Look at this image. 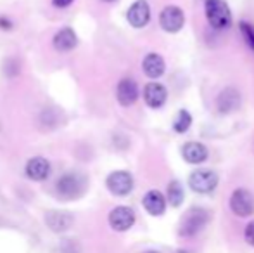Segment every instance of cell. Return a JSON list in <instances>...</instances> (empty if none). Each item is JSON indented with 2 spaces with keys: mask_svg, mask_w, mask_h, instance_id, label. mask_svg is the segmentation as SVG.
I'll return each mask as SVG.
<instances>
[{
  "mask_svg": "<svg viewBox=\"0 0 254 253\" xmlns=\"http://www.w3.org/2000/svg\"><path fill=\"white\" fill-rule=\"evenodd\" d=\"M159 26L166 33H178L185 26V14L178 5H166L159 12Z\"/></svg>",
  "mask_w": 254,
  "mask_h": 253,
  "instance_id": "5",
  "label": "cell"
},
{
  "mask_svg": "<svg viewBox=\"0 0 254 253\" xmlns=\"http://www.w3.org/2000/svg\"><path fill=\"white\" fill-rule=\"evenodd\" d=\"M0 24H2L0 28H3V30H10V28H12V23L7 21L5 17H0Z\"/></svg>",
  "mask_w": 254,
  "mask_h": 253,
  "instance_id": "24",
  "label": "cell"
},
{
  "mask_svg": "<svg viewBox=\"0 0 254 253\" xmlns=\"http://www.w3.org/2000/svg\"><path fill=\"white\" fill-rule=\"evenodd\" d=\"M182 156L187 163L190 165H201L207 160L209 156V151L207 148L202 144V142H197V141H189L182 146Z\"/></svg>",
  "mask_w": 254,
  "mask_h": 253,
  "instance_id": "13",
  "label": "cell"
},
{
  "mask_svg": "<svg viewBox=\"0 0 254 253\" xmlns=\"http://www.w3.org/2000/svg\"><path fill=\"white\" fill-rule=\"evenodd\" d=\"M166 199L168 203H170V206H173V208H178V206L184 203L185 199V189L184 186H182L180 180H171L170 184H168L166 187Z\"/></svg>",
  "mask_w": 254,
  "mask_h": 253,
  "instance_id": "19",
  "label": "cell"
},
{
  "mask_svg": "<svg viewBox=\"0 0 254 253\" xmlns=\"http://www.w3.org/2000/svg\"><path fill=\"white\" fill-rule=\"evenodd\" d=\"M52 3L56 7H59V9H64V7L71 5V3H73V0H52Z\"/></svg>",
  "mask_w": 254,
  "mask_h": 253,
  "instance_id": "23",
  "label": "cell"
},
{
  "mask_svg": "<svg viewBox=\"0 0 254 253\" xmlns=\"http://www.w3.org/2000/svg\"><path fill=\"white\" fill-rule=\"evenodd\" d=\"M88 186V180L80 172H67L57 180V192L64 199H78L85 194Z\"/></svg>",
  "mask_w": 254,
  "mask_h": 253,
  "instance_id": "3",
  "label": "cell"
},
{
  "mask_svg": "<svg viewBox=\"0 0 254 253\" xmlns=\"http://www.w3.org/2000/svg\"><path fill=\"white\" fill-rule=\"evenodd\" d=\"M142 70H144L145 77H149L151 80H157L166 71V63H164V59L159 54L149 52L144 58V61H142Z\"/></svg>",
  "mask_w": 254,
  "mask_h": 253,
  "instance_id": "17",
  "label": "cell"
},
{
  "mask_svg": "<svg viewBox=\"0 0 254 253\" xmlns=\"http://www.w3.org/2000/svg\"><path fill=\"white\" fill-rule=\"evenodd\" d=\"M135 224V212L130 206H116L109 213V226L116 233H125Z\"/></svg>",
  "mask_w": 254,
  "mask_h": 253,
  "instance_id": "8",
  "label": "cell"
},
{
  "mask_svg": "<svg viewBox=\"0 0 254 253\" xmlns=\"http://www.w3.org/2000/svg\"><path fill=\"white\" fill-rule=\"evenodd\" d=\"M239 30H241V35L244 38L246 45L254 52V24L248 23V21H241L239 23Z\"/></svg>",
  "mask_w": 254,
  "mask_h": 253,
  "instance_id": "21",
  "label": "cell"
},
{
  "mask_svg": "<svg viewBox=\"0 0 254 253\" xmlns=\"http://www.w3.org/2000/svg\"><path fill=\"white\" fill-rule=\"evenodd\" d=\"M220 177L214 170L209 169H197L189 175V186L197 194H209L216 189Z\"/></svg>",
  "mask_w": 254,
  "mask_h": 253,
  "instance_id": "4",
  "label": "cell"
},
{
  "mask_svg": "<svg viewBox=\"0 0 254 253\" xmlns=\"http://www.w3.org/2000/svg\"><path fill=\"white\" fill-rule=\"evenodd\" d=\"M116 99L123 108H128V106H133L138 99V85L135 80L131 78H123L120 80L116 87Z\"/></svg>",
  "mask_w": 254,
  "mask_h": 253,
  "instance_id": "12",
  "label": "cell"
},
{
  "mask_svg": "<svg viewBox=\"0 0 254 253\" xmlns=\"http://www.w3.org/2000/svg\"><path fill=\"white\" fill-rule=\"evenodd\" d=\"M102 2H116V0H102Z\"/></svg>",
  "mask_w": 254,
  "mask_h": 253,
  "instance_id": "25",
  "label": "cell"
},
{
  "mask_svg": "<svg viewBox=\"0 0 254 253\" xmlns=\"http://www.w3.org/2000/svg\"><path fill=\"white\" fill-rule=\"evenodd\" d=\"M106 186L114 196H128L133 191V177L127 170H116L107 175Z\"/></svg>",
  "mask_w": 254,
  "mask_h": 253,
  "instance_id": "7",
  "label": "cell"
},
{
  "mask_svg": "<svg viewBox=\"0 0 254 253\" xmlns=\"http://www.w3.org/2000/svg\"><path fill=\"white\" fill-rule=\"evenodd\" d=\"M204 14L214 30H228L232 26V10L225 0H204Z\"/></svg>",
  "mask_w": 254,
  "mask_h": 253,
  "instance_id": "1",
  "label": "cell"
},
{
  "mask_svg": "<svg viewBox=\"0 0 254 253\" xmlns=\"http://www.w3.org/2000/svg\"><path fill=\"white\" fill-rule=\"evenodd\" d=\"M244 240H246V243H248L249 247L254 248V220H251V222H249L248 226H246Z\"/></svg>",
  "mask_w": 254,
  "mask_h": 253,
  "instance_id": "22",
  "label": "cell"
},
{
  "mask_svg": "<svg viewBox=\"0 0 254 253\" xmlns=\"http://www.w3.org/2000/svg\"><path fill=\"white\" fill-rule=\"evenodd\" d=\"M166 196L157 189H151L145 192L144 199H142V205H144L145 212L152 217H161L164 212H166Z\"/></svg>",
  "mask_w": 254,
  "mask_h": 253,
  "instance_id": "14",
  "label": "cell"
},
{
  "mask_svg": "<svg viewBox=\"0 0 254 253\" xmlns=\"http://www.w3.org/2000/svg\"><path fill=\"white\" fill-rule=\"evenodd\" d=\"M26 175H28V179L37 180V182L45 180L51 175V163H49V160L42 158V156L31 158L30 162L26 163Z\"/></svg>",
  "mask_w": 254,
  "mask_h": 253,
  "instance_id": "16",
  "label": "cell"
},
{
  "mask_svg": "<svg viewBox=\"0 0 254 253\" xmlns=\"http://www.w3.org/2000/svg\"><path fill=\"white\" fill-rule=\"evenodd\" d=\"M211 215L206 208L202 206H194V208L187 210L180 220V227H178V234L182 238H194L207 226Z\"/></svg>",
  "mask_w": 254,
  "mask_h": 253,
  "instance_id": "2",
  "label": "cell"
},
{
  "mask_svg": "<svg viewBox=\"0 0 254 253\" xmlns=\"http://www.w3.org/2000/svg\"><path fill=\"white\" fill-rule=\"evenodd\" d=\"M127 19L133 28H144L151 21V7L147 0H137L127 10Z\"/></svg>",
  "mask_w": 254,
  "mask_h": 253,
  "instance_id": "9",
  "label": "cell"
},
{
  "mask_svg": "<svg viewBox=\"0 0 254 253\" xmlns=\"http://www.w3.org/2000/svg\"><path fill=\"white\" fill-rule=\"evenodd\" d=\"M52 42H54V47L59 52H67V51H73L78 45V37L71 28H63V30H59L54 35Z\"/></svg>",
  "mask_w": 254,
  "mask_h": 253,
  "instance_id": "18",
  "label": "cell"
},
{
  "mask_svg": "<svg viewBox=\"0 0 254 253\" xmlns=\"http://www.w3.org/2000/svg\"><path fill=\"white\" fill-rule=\"evenodd\" d=\"M142 95H144L145 104H147L151 109L163 108V106L166 104V101H168L166 87H164V85H161V84H157V82H151V84L145 85Z\"/></svg>",
  "mask_w": 254,
  "mask_h": 253,
  "instance_id": "11",
  "label": "cell"
},
{
  "mask_svg": "<svg viewBox=\"0 0 254 253\" xmlns=\"http://www.w3.org/2000/svg\"><path fill=\"white\" fill-rule=\"evenodd\" d=\"M241 106V92L234 87H225L216 97V108L221 115H230Z\"/></svg>",
  "mask_w": 254,
  "mask_h": 253,
  "instance_id": "10",
  "label": "cell"
},
{
  "mask_svg": "<svg viewBox=\"0 0 254 253\" xmlns=\"http://www.w3.org/2000/svg\"><path fill=\"white\" fill-rule=\"evenodd\" d=\"M45 224L54 233H64L73 226V215L61 210H52L45 213Z\"/></svg>",
  "mask_w": 254,
  "mask_h": 253,
  "instance_id": "15",
  "label": "cell"
},
{
  "mask_svg": "<svg viewBox=\"0 0 254 253\" xmlns=\"http://www.w3.org/2000/svg\"><path fill=\"white\" fill-rule=\"evenodd\" d=\"M190 127H192V115L187 109H180L173 120V130L177 134H185V132H189Z\"/></svg>",
  "mask_w": 254,
  "mask_h": 253,
  "instance_id": "20",
  "label": "cell"
},
{
  "mask_svg": "<svg viewBox=\"0 0 254 253\" xmlns=\"http://www.w3.org/2000/svg\"><path fill=\"white\" fill-rule=\"evenodd\" d=\"M230 210L235 213L237 217H251L254 213V196L251 191L244 189V187H239L232 192L230 196Z\"/></svg>",
  "mask_w": 254,
  "mask_h": 253,
  "instance_id": "6",
  "label": "cell"
}]
</instances>
